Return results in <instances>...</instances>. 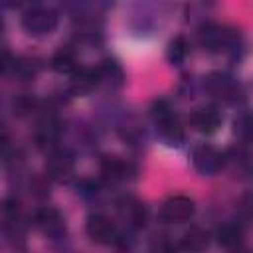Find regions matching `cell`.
Returning a JSON list of instances; mask_svg holds the SVG:
<instances>
[{"label":"cell","instance_id":"1","mask_svg":"<svg viewBox=\"0 0 253 253\" xmlns=\"http://www.w3.org/2000/svg\"><path fill=\"white\" fill-rule=\"evenodd\" d=\"M55 26H57V14L47 6H32L22 14V28L34 38L51 34Z\"/></svg>","mask_w":253,"mask_h":253},{"label":"cell","instance_id":"17","mask_svg":"<svg viewBox=\"0 0 253 253\" xmlns=\"http://www.w3.org/2000/svg\"><path fill=\"white\" fill-rule=\"evenodd\" d=\"M188 42L182 38V36H178V38H174L170 43H168V49H166V55H168V59L174 63V65H180L186 57H188Z\"/></svg>","mask_w":253,"mask_h":253},{"label":"cell","instance_id":"15","mask_svg":"<svg viewBox=\"0 0 253 253\" xmlns=\"http://www.w3.org/2000/svg\"><path fill=\"white\" fill-rule=\"evenodd\" d=\"M51 65H53L55 71H59V73H71V75L79 69V67H77L75 53H73L71 49H61V51H57V53L53 55V59H51Z\"/></svg>","mask_w":253,"mask_h":253},{"label":"cell","instance_id":"11","mask_svg":"<svg viewBox=\"0 0 253 253\" xmlns=\"http://www.w3.org/2000/svg\"><path fill=\"white\" fill-rule=\"evenodd\" d=\"M95 69H97L99 83H107V85H121L123 83V69H121V65L117 61L107 59Z\"/></svg>","mask_w":253,"mask_h":253},{"label":"cell","instance_id":"12","mask_svg":"<svg viewBox=\"0 0 253 253\" xmlns=\"http://www.w3.org/2000/svg\"><path fill=\"white\" fill-rule=\"evenodd\" d=\"M233 132L235 136L245 142V144H253V111L241 113L235 123H233Z\"/></svg>","mask_w":253,"mask_h":253},{"label":"cell","instance_id":"5","mask_svg":"<svg viewBox=\"0 0 253 253\" xmlns=\"http://www.w3.org/2000/svg\"><path fill=\"white\" fill-rule=\"evenodd\" d=\"M85 231L87 235L91 237V241L95 243H101V245H107V243H115L119 233H117V227L115 223L103 215V213H93L87 217V223H85Z\"/></svg>","mask_w":253,"mask_h":253},{"label":"cell","instance_id":"2","mask_svg":"<svg viewBox=\"0 0 253 253\" xmlns=\"http://www.w3.org/2000/svg\"><path fill=\"white\" fill-rule=\"evenodd\" d=\"M154 119H156V125H158V132L160 136L172 144V146H178L182 140H184V128L178 121V117L170 111V107L166 103H156L154 105Z\"/></svg>","mask_w":253,"mask_h":253},{"label":"cell","instance_id":"10","mask_svg":"<svg viewBox=\"0 0 253 253\" xmlns=\"http://www.w3.org/2000/svg\"><path fill=\"white\" fill-rule=\"evenodd\" d=\"M101 172L111 180H125L130 174V164L119 156H105L101 160Z\"/></svg>","mask_w":253,"mask_h":253},{"label":"cell","instance_id":"8","mask_svg":"<svg viewBox=\"0 0 253 253\" xmlns=\"http://www.w3.org/2000/svg\"><path fill=\"white\" fill-rule=\"evenodd\" d=\"M34 221H36V225H38L45 235H51V237H57V235L63 233V229H65L63 217H61L59 211L53 210V208H42V210H38L36 215H34Z\"/></svg>","mask_w":253,"mask_h":253},{"label":"cell","instance_id":"14","mask_svg":"<svg viewBox=\"0 0 253 253\" xmlns=\"http://www.w3.org/2000/svg\"><path fill=\"white\" fill-rule=\"evenodd\" d=\"M99 83L97 69H77L73 73V91L75 93H87Z\"/></svg>","mask_w":253,"mask_h":253},{"label":"cell","instance_id":"6","mask_svg":"<svg viewBox=\"0 0 253 253\" xmlns=\"http://www.w3.org/2000/svg\"><path fill=\"white\" fill-rule=\"evenodd\" d=\"M200 40L210 51H221V49H229L235 45L233 34L223 30L221 26H206L200 32Z\"/></svg>","mask_w":253,"mask_h":253},{"label":"cell","instance_id":"4","mask_svg":"<svg viewBox=\"0 0 253 253\" xmlns=\"http://www.w3.org/2000/svg\"><path fill=\"white\" fill-rule=\"evenodd\" d=\"M194 210H196V206L188 196L176 194V196H170L162 204L160 219L166 221V223H182V221H188L194 215Z\"/></svg>","mask_w":253,"mask_h":253},{"label":"cell","instance_id":"13","mask_svg":"<svg viewBox=\"0 0 253 253\" xmlns=\"http://www.w3.org/2000/svg\"><path fill=\"white\" fill-rule=\"evenodd\" d=\"M206 245H208V233L200 227H192L182 237V249L190 253H200L202 249H206Z\"/></svg>","mask_w":253,"mask_h":253},{"label":"cell","instance_id":"7","mask_svg":"<svg viewBox=\"0 0 253 253\" xmlns=\"http://www.w3.org/2000/svg\"><path fill=\"white\" fill-rule=\"evenodd\" d=\"M190 125L204 134H211L221 126V113L215 107H204L198 109L196 113H192L190 117Z\"/></svg>","mask_w":253,"mask_h":253},{"label":"cell","instance_id":"9","mask_svg":"<svg viewBox=\"0 0 253 253\" xmlns=\"http://www.w3.org/2000/svg\"><path fill=\"white\" fill-rule=\"evenodd\" d=\"M47 172L49 176L63 180L73 172V158L67 152H55L51 154V158L47 160Z\"/></svg>","mask_w":253,"mask_h":253},{"label":"cell","instance_id":"16","mask_svg":"<svg viewBox=\"0 0 253 253\" xmlns=\"http://www.w3.org/2000/svg\"><path fill=\"white\" fill-rule=\"evenodd\" d=\"M217 241L219 245L227 247V249H233L241 243V227L235 225V223H225L217 229Z\"/></svg>","mask_w":253,"mask_h":253},{"label":"cell","instance_id":"3","mask_svg":"<svg viewBox=\"0 0 253 253\" xmlns=\"http://www.w3.org/2000/svg\"><path fill=\"white\" fill-rule=\"evenodd\" d=\"M192 166L204 176H213L223 166V154L211 144H198L192 150Z\"/></svg>","mask_w":253,"mask_h":253}]
</instances>
